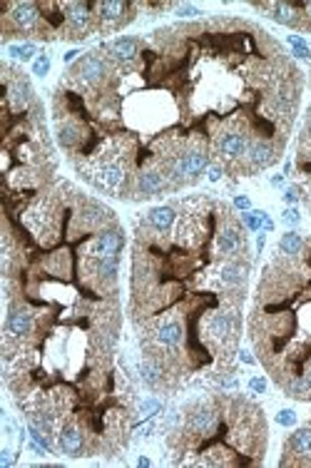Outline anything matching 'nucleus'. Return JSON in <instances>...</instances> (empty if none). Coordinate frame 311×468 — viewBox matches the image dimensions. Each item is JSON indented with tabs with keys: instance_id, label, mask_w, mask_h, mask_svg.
I'll return each instance as SVG.
<instances>
[{
	"instance_id": "f257e3e1",
	"label": "nucleus",
	"mask_w": 311,
	"mask_h": 468,
	"mask_svg": "<svg viewBox=\"0 0 311 468\" xmlns=\"http://www.w3.org/2000/svg\"><path fill=\"white\" fill-rule=\"evenodd\" d=\"M207 339L217 346L234 344L237 339V316L234 311H214L207 319Z\"/></svg>"
},
{
	"instance_id": "f03ea898",
	"label": "nucleus",
	"mask_w": 311,
	"mask_h": 468,
	"mask_svg": "<svg viewBox=\"0 0 311 468\" xmlns=\"http://www.w3.org/2000/svg\"><path fill=\"white\" fill-rule=\"evenodd\" d=\"M125 245L120 229H110V232H100L93 242H90L88 252L93 259H102V256H117Z\"/></svg>"
},
{
	"instance_id": "7ed1b4c3",
	"label": "nucleus",
	"mask_w": 311,
	"mask_h": 468,
	"mask_svg": "<svg viewBox=\"0 0 311 468\" xmlns=\"http://www.w3.org/2000/svg\"><path fill=\"white\" fill-rule=\"evenodd\" d=\"M244 249V234L241 227L237 224H227L217 232V240H214V252L219 256H234L237 252Z\"/></svg>"
},
{
	"instance_id": "20e7f679",
	"label": "nucleus",
	"mask_w": 311,
	"mask_h": 468,
	"mask_svg": "<svg viewBox=\"0 0 311 468\" xmlns=\"http://www.w3.org/2000/svg\"><path fill=\"white\" fill-rule=\"evenodd\" d=\"M105 72H107V65H105V60L98 53L85 55V58L72 67V75H75L80 82H85V85H95V82H100L105 77Z\"/></svg>"
},
{
	"instance_id": "39448f33",
	"label": "nucleus",
	"mask_w": 311,
	"mask_h": 468,
	"mask_svg": "<svg viewBox=\"0 0 311 468\" xmlns=\"http://www.w3.org/2000/svg\"><path fill=\"white\" fill-rule=\"evenodd\" d=\"M217 152L224 160H239L249 152V137L241 132H224L217 140Z\"/></svg>"
},
{
	"instance_id": "423d86ee",
	"label": "nucleus",
	"mask_w": 311,
	"mask_h": 468,
	"mask_svg": "<svg viewBox=\"0 0 311 468\" xmlns=\"http://www.w3.org/2000/svg\"><path fill=\"white\" fill-rule=\"evenodd\" d=\"M88 3H70L65 6L67 11V25H70L72 38H85L90 33V22H93V15H90Z\"/></svg>"
},
{
	"instance_id": "0eeeda50",
	"label": "nucleus",
	"mask_w": 311,
	"mask_h": 468,
	"mask_svg": "<svg viewBox=\"0 0 311 468\" xmlns=\"http://www.w3.org/2000/svg\"><path fill=\"white\" fill-rule=\"evenodd\" d=\"M152 339L157 346L175 349V346H180L182 339H185V329H182V324L177 319H164L154 327Z\"/></svg>"
},
{
	"instance_id": "6e6552de",
	"label": "nucleus",
	"mask_w": 311,
	"mask_h": 468,
	"mask_svg": "<svg viewBox=\"0 0 311 468\" xmlns=\"http://www.w3.org/2000/svg\"><path fill=\"white\" fill-rule=\"evenodd\" d=\"M164 187H167V174L157 172V169H143V172L137 174L135 192L137 197H143V200L164 192Z\"/></svg>"
},
{
	"instance_id": "1a4fd4ad",
	"label": "nucleus",
	"mask_w": 311,
	"mask_h": 468,
	"mask_svg": "<svg viewBox=\"0 0 311 468\" xmlns=\"http://www.w3.org/2000/svg\"><path fill=\"white\" fill-rule=\"evenodd\" d=\"M58 446L65 456H85V436L77 426H62L58 431Z\"/></svg>"
},
{
	"instance_id": "9d476101",
	"label": "nucleus",
	"mask_w": 311,
	"mask_h": 468,
	"mask_svg": "<svg viewBox=\"0 0 311 468\" xmlns=\"http://www.w3.org/2000/svg\"><path fill=\"white\" fill-rule=\"evenodd\" d=\"M246 272H249V264L239 259H230L224 261L222 267H219V284L224 289H234L241 287L246 282Z\"/></svg>"
},
{
	"instance_id": "9b49d317",
	"label": "nucleus",
	"mask_w": 311,
	"mask_h": 468,
	"mask_svg": "<svg viewBox=\"0 0 311 468\" xmlns=\"http://www.w3.org/2000/svg\"><path fill=\"white\" fill-rule=\"evenodd\" d=\"M30 329H33V314L25 309H20V306H13L11 314H8L6 319V334L13 339H22L30 334Z\"/></svg>"
},
{
	"instance_id": "f8f14e48",
	"label": "nucleus",
	"mask_w": 311,
	"mask_h": 468,
	"mask_svg": "<svg viewBox=\"0 0 311 468\" xmlns=\"http://www.w3.org/2000/svg\"><path fill=\"white\" fill-rule=\"evenodd\" d=\"M217 424V414L209 406H197L192 414H187V429L197 436H207Z\"/></svg>"
},
{
	"instance_id": "ddd939ff",
	"label": "nucleus",
	"mask_w": 311,
	"mask_h": 468,
	"mask_svg": "<svg viewBox=\"0 0 311 468\" xmlns=\"http://www.w3.org/2000/svg\"><path fill=\"white\" fill-rule=\"evenodd\" d=\"M246 160H249L251 169H264L277 160V152H274V148L269 142H254V145H249Z\"/></svg>"
},
{
	"instance_id": "4468645a",
	"label": "nucleus",
	"mask_w": 311,
	"mask_h": 468,
	"mask_svg": "<svg viewBox=\"0 0 311 468\" xmlns=\"http://www.w3.org/2000/svg\"><path fill=\"white\" fill-rule=\"evenodd\" d=\"M13 22H15L18 30H33L38 25V8L33 3H18L13 6Z\"/></svg>"
},
{
	"instance_id": "2eb2a0df",
	"label": "nucleus",
	"mask_w": 311,
	"mask_h": 468,
	"mask_svg": "<svg viewBox=\"0 0 311 468\" xmlns=\"http://www.w3.org/2000/svg\"><path fill=\"white\" fill-rule=\"evenodd\" d=\"M177 219V209L169 207V204H162V207H154L152 212L147 214V224L154 229V232H167Z\"/></svg>"
},
{
	"instance_id": "dca6fc26",
	"label": "nucleus",
	"mask_w": 311,
	"mask_h": 468,
	"mask_svg": "<svg viewBox=\"0 0 311 468\" xmlns=\"http://www.w3.org/2000/svg\"><path fill=\"white\" fill-rule=\"evenodd\" d=\"M98 13H100V20L105 22L107 27H117L122 22V15L127 13V3H98Z\"/></svg>"
},
{
	"instance_id": "f3484780",
	"label": "nucleus",
	"mask_w": 311,
	"mask_h": 468,
	"mask_svg": "<svg viewBox=\"0 0 311 468\" xmlns=\"http://www.w3.org/2000/svg\"><path fill=\"white\" fill-rule=\"evenodd\" d=\"M107 50H110V55H112L115 60L130 63V60H135V58H137L140 43H137V40H132V38H120V40H115V43L110 45Z\"/></svg>"
},
{
	"instance_id": "a211bd4d",
	"label": "nucleus",
	"mask_w": 311,
	"mask_h": 468,
	"mask_svg": "<svg viewBox=\"0 0 311 468\" xmlns=\"http://www.w3.org/2000/svg\"><path fill=\"white\" fill-rule=\"evenodd\" d=\"M286 448H289V453H296V456H309L311 453V426L296 429L294 434H291Z\"/></svg>"
},
{
	"instance_id": "6ab92c4d",
	"label": "nucleus",
	"mask_w": 311,
	"mask_h": 468,
	"mask_svg": "<svg viewBox=\"0 0 311 468\" xmlns=\"http://www.w3.org/2000/svg\"><path fill=\"white\" fill-rule=\"evenodd\" d=\"M272 11V18L277 22H284V25H296L299 22V11H296V3H274V6H267Z\"/></svg>"
},
{
	"instance_id": "aec40b11",
	"label": "nucleus",
	"mask_w": 311,
	"mask_h": 468,
	"mask_svg": "<svg viewBox=\"0 0 311 468\" xmlns=\"http://www.w3.org/2000/svg\"><path fill=\"white\" fill-rule=\"evenodd\" d=\"M82 135H85V132H82V127L75 125V122H65V125L58 127V140H60V145L67 150L77 148L82 142Z\"/></svg>"
},
{
	"instance_id": "412c9836",
	"label": "nucleus",
	"mask_w": 311,
	"mask_h": 468,
	"mask_svg": "<svg viewBox=\"0 0 311 468\" xmlns=\"http://www.w3.org/2000/svg\"><path fill=\"white\" fill-rule=\"evenodd\" d=\"M301 247H304V240H301L296 232H286L282 240H279V249L284 252V254H299Z\"/></svg>"
},
{
	"instance_id": "4be33fe9",
	"label": "nucleus",
	"mask_w": 311,
	"mask_h": 468,
	"mask_svg": "<svg viewBox=\"0 0 311 468\" xmlns=\"http://www.w3.org/2000/svg\"><path fill=\"white\" fill-rule=\"evenodd\" d=\"M11 55H15V58H20V60H30V58L35 55V45H13Z\"/></svg>"
},
{
	"instance_id": "5701e85b",
	"label": "nucleus",
	"mask_w": 311,
	"mask_h": 468,
	"mask_svg": "<svg viewBox=\"0 0 311 468\" xmlns=\"http://www.w3.org/2000/svg\"><path fill=\"white\" fill-rule=\"evenodd\" d=\"M162 408V403L159 401H154V398H145L143 403H140V414L143 416H154Z\"/></svg>"
},
{
	"instance_id": "b1692460",
	"label": "nucleus",
	"mask_w": 311,
	"mask_h": 468,
	"mask_svg": "<svg viewBox=\"0 0 311 468\" xmlns=\"http://www.w3.org/2000/svg\"><path fill=\"white\" fill-rule=\"evenodd\" d=\"M289 43L294 45V50H296V55L299 58H304V60H309L311 58V53H309V48H306V43L301 38H296V35H289Z\"/></svg>"
},
{
	"instance_id": "393cba45",
	"label": "nucleus",
	"mask_w": 311,
	"mask_h": 468,
	"mask_svg": "<svg viewBox=\"0 0 311 468\" xmlns=\"http://www.w3.org/2000/svg\"><path fill=\"white\" fill-rule=\"evenodd\" d=\"M277 424L279 426H294L296 424V414L291 408H284V411H279L277 414Z\"/></svg>"
},
{
	"instance_id": "a878e982",
	"label": "nucleus",
	"mask_w": 311,
	"mask_h": 468,
	"mask_svg": "<svg viewBox=\"0 0 311 468\" xmlns=\"http://www.w3.org/2000/svg\"><path fill=\"white\" fill-rule=\"evenodd\" d=\"M33 70H35V75H40V77L48 75V72H50V58H48V55H40L38 60H35Z\"/></svg>"
},
{
	"instance_id": "bb28decb",
	"label": "nucleus",
	"mask_w": 311,
	"mask_h": 468,
	"mask_svg": "<svg viewBox=\"0 0 311 468\" xmlns=\"http://www.w3.org/2000/svg\"><path fill=\"white\" fill-rule=\"evenodd\" d=\"M249 389L251 391H257V394H264L267 391V382H264L262 376H257V379H251L249 382Z\"/></svg>"
},
{
	"instance_id": "cd10ccee",
	"label": "nucleus",
	"mask_w": 311,
	"mask_h": 468,
	"mask_svg": "<svg viewBox=\"0 0 311 468\" xmlns=\"http://www.w3.org/2000/svg\"><path fill=\"white\" fill-rule=\"evenodd\" d=\"M284 222H289V224H296V222H299V212H296L294 207L284 209Z\"/></svg>"
},
{
	"instance_id": "c85d7f7f",
	"label": "nucleus",
	"mask_w": 311,
	"mask_h": 468,
	"mask_svg": "<svg viewBox=\"0 0 311 468\" xmlns=\"http://www.w3.org/2000/svg\"><path fill=\"white\" fill-rule=\"evenodd\" d=\"M177 13H180V15H187V18H190V15H202V13L197 11V8H192V6H180V8H177Z\"/></svg>"
},
{
	"instance_id": "c756f323",
	"label": "nucleus",
	"mask_w": 311,
	"mask_h": 468,
	"mask_svg": "<svg viewBox=\"0 0 311 468\" xmlns=\"http://www.w3.org/2000/svg\"><path fill=\"white\" fill-rule=\"evenodd\" d=\"M209 180H212V182L222 180V167H219V164H214V167H209Z\"/></svg>"
},
{
	"instance_id": "7c9ffc66",
	"label": "nucleus",
	"mask_w": 311,
	"mask_h": 468,
	"mask_svg": "<svg viewBox=\"0 0 311 468\" xmlns=\"http://www.w3.org/2000/svg\"><path fill=\"white\" fill-rule=\"evenodd\" d=\"M296 200H299V195H296V190H286V192H284V202H286V204H294Z\"/></svg>"
},
{
	"instance_id": "2f4dec72",
	"label": "nucleus",
	"mask_w": 311,
	"mask_h": 468,
	"mask_svg": "<svg viewBox=\"0 0 311 468\" xmlns=\"http://www.w3.org/2000/svg\"><path fill=\"white\" fill-rule=\"evenodd\" d=\"M234 204L241 209V212H246V209H249V200H246V197H237V200H234Z\"/></svg>"
},
{
	"instance_id": "473e14b6",
	"label": "nucleus",
	"mask_w": 311,
	"mask_h": 468,
	"mask_svg": "<svg viewBox=\"0 0 311 468\" xmlns=\"http://www.w3.org/2000/svg\"><path fill=\"white\" fill-rule=\"evenodd\" d=\"M0 463H3V466H11V463H13V453L8 451V448L3 451V458H0Z\"/></svg>"
},
{
	"instance_id": "72a5a7b5",
	"label": "nucleus",
	"mask_w": 311,
	"mask_h": 468,
	"mask_svg": "<svg viewBox=\"0 0 311 468\" xmlns=\"http://www.w3.org/2000/svg\"><path fill=\"white\" fill-rule=\"evenodd\" d=\"M304 135H306V140L311 142V110H309V115H306V130H304Z\"/></svg>"
},
{
	"instance_id": "f704fd0d",
	"label": "nucleus",
	"mask_w": 311,
	"mask_h": 468,
	"mask_svg": "<svg viewBox=\"0 0 311 468\" xmlns=\"http://www.w3.org/2000/svg\"><path fill=\"white\" fill-rule=\"evenodd\" d=\"M77 55H80V53H77V50H70V53L65 55V63H72V60H75V58H77Z\"/></svg>"
},
{
	"instance_id": "c9c22d12",
	"label": "nucleus",
	"mask_w": 311,
	"mask_h": 468,
	"mask_svg": "<svg viewBox=\"0 0 311 468\" xmlns=\"http://www.w3.org/2000/svg\"><path fill=\"white\" fill-rule=\"evenodd\" d=\"M239 359L244 361V364H254V359H251V356L246 354V351H241V354H239Z\"/></svg>"
},
{
	"instance_id": "e433bc0d",
	"label": "nucleus",
	"mask_w": 311,
	"mask_h": 468,
	"mask_svg": "<svg viewBox=\"0 0 311 468\" xmlns=\"http://www.w3.org/2000/svg\"><path fill=\"white\" fill-rule=\"evenodd\" d=\"M272 185H274V187L284 185V177H282V174H277V177H272Z\"/></svg>"
}]
</instances>
